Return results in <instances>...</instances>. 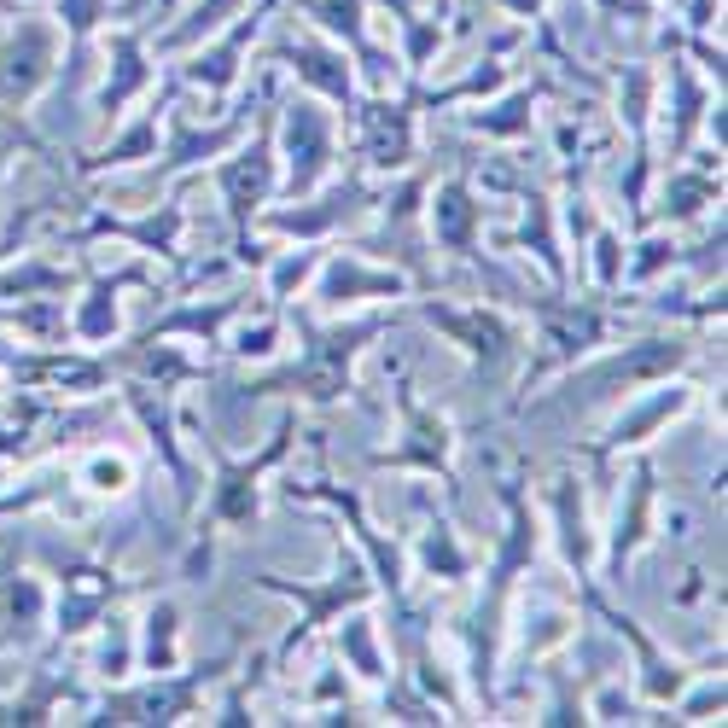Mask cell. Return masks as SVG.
I'll list each match as a JSON object with an SVG mask.
<instances>
[{
    "instance_id": "1",
    "label": "cell",
    "mask_w": 728,
    "mask_h": 728,
    "mask_svg": "<svg viewBox=\"0 0 728 728\" xmlns=\"http://www.w3.org/2000/svg\"><path fill=\"white\" fill-rule=\"evenodd\" d=\"M292 123L303 129V164L292 169V175H298V187H309L315 169H321V152H327V146H321V117H315L309 105H292ZM292 146H298V134H292Z\"/></svg>"
},
{
    "instance_id": "2",
    "label": "cell",
    "mask_w": 728,
    "mask_h": 728,
    "mask_svg": "<svg viewBox=\"0 0 728 728\" xmlns=\"http://www.w3.org/2000/svg\"><path fill=\"white\" fill-rule=\"evenodd\" d=\"M437 228H443V239H455V245L466 239V199L461 193H443V204H437Z\"/></svg>"
},
{
    "instance_id": "3",
    "label": "cell",
    "mask_w": 728,
    "mask_h": 728,
    "mask_svg": "<svg viewBox=\"0 0 728 728\" xmlns=\"http://www.w3.org/2000/svg\"><path fill=\"white\" fill-rule=\"evenodd\" d=\"M169 624H175V612L158 606V612H152V629H146V641H152V664H169Z\"/></svg>"
},
{
    "instance_id": "4",
    "label": "cell",
    "mask_w": 728,
    "mask_h": 728,
    "mask_svg": "<svg viewBox=\"0 0 728 728\" xmlns=\"http://www.w3.org/2000/svg\"><path fill=\"white\" fill-rule=\"evenodd\" d=\"M94 478H100V490H117L129 472H123V461H100V466H94Z\"/></svg>"
}]
</instances>
